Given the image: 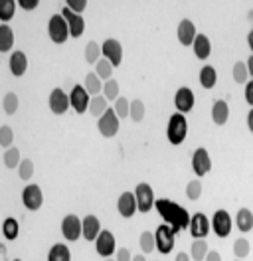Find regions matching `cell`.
<instances>
[{"label": "cell", "mask_w": 253, "mask_h": 261, "mask_svg": "<svg viewBox=\"0 0 253 261\" xmlns=\"http://www.w3.org/2000/svg\"><path fill=\"white\" fill-rule=\"evenodd\" d=\"M155 208L158 210V214L162 216V220L172 228L174 233H178L180 229H188L190 226V216L180 204H176L172 200H166V198H160L157 200Z\"/></svg>", "instance_id": "1"}, {"label": "cell", "mask_w": 253, "mask_h": 261, "mask_svg": "<svg viewBox=\"0 0 253 261\" xmlns=\"http://www.w3.org/2000/svg\"><path fill=\"white\" fill-rule=\"evenodd\" d=\"M188 135V119L186 115L182 113H174L168 119V125H166V137H168V143L170 145H182L184 139Z\"/></svg>", "instance_id": "2"}, {"label": "cell", "mask_w": 253, "mask_h": 261, "mask_svg": "<svg viewBox=\"0 0 253 261\" xmlns=\"http://www.w3.org/2000/svg\"><path fill=\"white\" fill-rule=\"evenodd\" d=\"M47 36L54 44H65L69 38V26L62 14H54L47 22Z\"/></svg>", "instance_id": "3"}, {"label": "cell", "mask_w": 253, "mask_h": 261, "mask_svg": "<svg viewBox=\"0 0 253 261\" xmlns=\"http://www.w3.org/2000/svg\"><path fill=\"white\" fill-rule=\"evenodd\" d=\"M119 125H121V119L117 117L115 109H107L103 117L97 119V129L105 139H113L119 133Z\"/></svg>", "instance_id": "4"}, {"label": "cell", "mask_w": 253, "mask_h": 261, "mask_svg": "<svg viewBox=\"0 0 253 261\" xmlns=\"http://www.w3.org/2000/svg\"><path fill=\"white\" fill-rule=\"evenodd\" d=\"M135 198H137L139 212H142V214L150 212V210L155 208V204H157V200H155V192H153L150 184H146V182H141V184L135 188Z\"/></svg>", "instance_id": "5"}, {"label": "cell", "mask_w": 253, "mask_h": 261, "mask_svg": "<svg viewBox=\"0 0 253 261\" xmlns=\"http://www.w3.org/2000/svg\"><path fill=\"white\" fill-rule=\"evenodd\" d=\"M62 233L67 242H78L79 236H83V222L75 214H67L62 220Z\"/></svg>", "instance_id": "6"}, {"label": "cell", "mask_w": 253, "mask_h": 261, "mask_svg": "<svg viewBox=\"0 0 253 261\" xmlns=\"http://www.w3.org/2000/svg\"><path fill=\"white\" fill-rule=\"evenodd\" d=\"M22 202H24V208L36 212L42 208L44 204V194H42V188L38 184H28L24 190H22Z\"/></svg>", "instance_id": "7"}, {"label": "cell", "mask_w": 253, "mask_h": 261, "mask_svg": "<svg viewBox=\"0 0 253 261\" xmlns=\"http://www.w3.org/2000/svg\"><path fill=\"white\" fill-rule=\"evenodd\" d=\"M188 229H190V236H192L194 240H206V236H208L210 229H212V224H210V220L206 218V214L196 212L190 218Z\"/></svg>", "instance_id": "8"}, {"label": "cell", "mask_w": 253, "mask_h": 261, "mask_svg": "<svg viewBox=\"0 0 253 261\" xmlns=\"http://www.w3.org/2000/svg\"><path fill=\"white\" fill-rule=\"evenodd\" d=\"M174 233L172 228L168 226V224H162V226H158L157 231H155V238H157V249L162 253V255H166V253H170L174 247Z\"/></svg>", "instance_id": "9"}, {"label": "cell", "mask_w": 253, "mask_h": 261, "mask_svg": "<svg viewBox=\"0 0 253 261\" xmlns=\"http://www.w3.org/2000/svg\"><path fill=\"white\" fill-rule=\"evenodd\" d=\"M95 251H97L101 257H105V259H109L111 255L117 251L115 236L111 233L109 229H103V231L99 233V238L95 240Z\"/></svg>", "instance_id": "10"}, {"label": "cell", "mask_w": 253, "mask_h": 261, "mask_svg": "<svg viewBox=\"0 0 253 261\" xmlns=\"http://www.w3.org/2000/svg\"><path fill=\"white\" fill-rule=\"evenodd\" d=\"M69 103H71L73 111L81 115V113H85V111H89L91 95L87 93V89H85L83 85H75V87L71 89V93H69Z\"/></svg>", "instance_id": "11"}, {"label": "cell", "mask_w": 253, "mask_h": 261, "mask_svg": "<svg viewBox=\"0 0 253 261\" xmlns=\"http://www.w3.org/2000/svg\"><path fill=\"white\" fill-rule=\"evenodd\" d=\"M101 49H103V58L109 60L113 67H119L121 62H123V46L119 40L115 38H107L103 44H101Z\"/></svg>", "instance_id": "12"}, {"label": "cell", "mask_w": 253, "mask_h": 261, "mask_svg": "<svg viewBox=\"0 0 253 261\" xmlns=\"http://www.w3.org/2000/svg\"><path fill=\"white\" fill-rule=\"evenodd\" d=\"M192 170H194V174L198 178L206 176L212 170V159H210V154H208L206 148L200 147L194 150V154H192Z\"/></svg>", "instance_id": "13"}, {"label": "cell", "mask_w": 253, "mask_h": 261, "mask_svg": "<svg viewBox=\"0 0 253 261\" xmlns=\"http://www.w3.org/2000/svg\"><path fill=\"white\" fill-rule=\"evenodd\" d=\"M212 229H214V233L218 236V238H227L230 233H232V216L225 212V210H218V212L214 214V218H212Z\"/></svg>", "instance_id": "14"}, {"label": "cell", "mask_w": 253, "mask_h": 261, "mask_svg": "<svg viewBox=\"0 0 253 261\" xmlns=\"http://www.w3.org/2000/svg\"><path fill=\"white\" fill-rule=\"evenodd\" d=\"M194 103H196V97H194V91L190 87H180L174 95V105L178 109V113L186 115L194 109Z\"/></svg>", "instance_id": "15"}, {"label": "cell", "mask_w": 253, "mask_h": 261, "mask_svg": "<svg viewBox=\"0 0 253 261\" xmlns=\"http://www.w3.org/2000/svg\"><path fill=\"white\" fill-rule=\"evenodd\" d=\"M49 109H52V113L54 115H63L69 107H71V103H69V95L60 89V87H56L52 93H49Z\"/></svg>", "instance_id": "16"}, {"label": "cell", "mask_w": 253, "mask_h": 261, "mask_svg": "<svg viewBox=\"0 0 253 261\" xmlns=\"http://www.w3.org/2000/svg\"><path fill=\"white\" fill-rule=\"evenodd\" d=\"M63 18H65V22H67V26H69V36L71 38H79V36H83L85 32V20L81 14H75V12H71L69 8H62V12H60Z\"/></svg>", "instance_id": "17"}, {"label": "cell", "mask_w": 253, "mask_h": 261, "mask_svg": "<svg viewBox=\"0 0 253 261\" xmlns=\"http://www.w3.org/2000/svg\"><path fill=\"white\" fill-rule=\"evenodd\" d=\"M176 36H178V42L182 44V46H192L194 44V40H196V24L190 20V18H184V20H180V24H178V30H176Z\"/></svg>", "instance_id": "18"}, {"label": "cell", "mask_w": 253, "mask_h": 261, "mask_svg": "<svg viewBox=\"0 0 253 261\" xmlns=\"http://www.w3.org/2000/svg\"><path fill=\"white\" fill-rule=\"evenodd\" d=\"M117 210L123 218H133L135 212L139 210L137 206V198H135V192H123L117 200Z\"/></svg>", "instance_id": "19"}, {"label": "cell", "mask_w": 253, "mask_h": 261, "mask_svg": "<svg viewBox=\"0 0 253 261\" xmlns=\"http://www.w3.org/2000/svg\"><path fill=\"white\" fill-rule=\"evenodd\" d=\"M81 222H83V236H81V238L87 240V242H95V240L99 238V233L103 231L99 218L93 216V214H89V216H85Z\"/></svg>", "instance_id": "20"}, {"label": "cell", "mask_w": 253, "mask_h": 261, "mask_svg": "<svg viewBox=\"0 0 253 261\" xmlns=\"http://www.w3.org/2000/svg\"><path fill=\"white\" fill-rule=\"evenodd\" d=\"M8 65H10V71L14 73L16 77H22V75L26 73V69H28V58H26V54L20 51V49L12 51Z\"/></svg>", "instance_id": "21"}, {"label": "cell", "mask_w": 253, "mask_h": 261, "mask_svg": "<svg viewBox=\"0 0 253 261\" xmlns=\"http://www.w3.org/2000/svg\"><path fill=\"white\" fill-rule=\"evenodd\" d=\"M192 49H194V54H196L198 60H208L210 54H212L210 38H208L206 34H198L196 40H194V44H192Z\"/></svg>", "instance_id": "22"}, {"label": "cell", "mask_w": 253, "mask_h": 261, "mask_svg": "<svg viewBox=\"0 0 253 261\" xmlns=\"http://www.w3.org/2000/svg\"><path fill=\"white\" fill-rule=\"evenodd\" d=\"M212 119L216 125H225L227 119H230V107L223 99H218L214 101V107H212Z\"/></svg>", "instance_id": "23"}, {"label": "cell", "mask_w": 253, "mask_h": 261, "mask_svg": "<svg viewBox=\"0 0 253 261\" xmlns=\"http://www.w3.org/2000/svg\"><path fill=\"white\" fill-rule=\"evenodd\" d=\"M103 83L105 82H103L97 73H87L83 87L87 89V93H89L91 97H97V95H103Z\"/></svg>", "instance_id": "24"}, {"label": "cell", "mask_w": 253, "mask_h": 261, "mask_svg": "<svg viewBox=\"0 0 253 261\" xmlns=\"http://www.w3.org/2000/svg\"><path fill=\"white\" fill-rule=\"evenodd\" d=\"M236 224H237V229L239 231H251L253 229V212L249 208H241V210H237V216H236Z\"/></svg>", "instance_id": "25"}, {"label": "cell", "mask_w": 253, "mask_h": 261, "mask_svg": "<svg viewBox=\"0 0 253 261\" xmlns=\"http://www.w3.org/2000/svg\"><path fill=\"white\" fill-rule=\"evenodd\" d=\"M14 46V32L8 24H2L0 26V51L2 54H8Z\"/></svg>", "instance_id": "26"}, {"label": "cell", "mask_w": 253, "mask_h": 261, "mask_svg": "<svg viewBox=\"0 0 253 261\" xmlns=\"http://www.w3.org/2000/svg\"><path fill=\"white\" fill-rule=\"evenodd\" d=\"M218 82V71H216V67H212V65H204L202 69H200V85L204 87V89H212L214 85Z\"/></svg>", "instance_id": "27"}, {"label": "cell", "mask_w": 253, "mask_h": 261, "mask_svg": "<svg viewBox=\"0 0 253 261\" xmlns=\"http://www.w3.org/2000/svg\"><path fill=\"white\" fill-rule=\"evenodd\" d=\"M47 261H71V253L67 249V245L54 244L49 253H47Z\"/></svg>", "instance_id": "28"}, {"label": "cell", "mask_w": 253, "mask_h": 261, "mask_svg": "<svg viewBox=\"0 0 253 261\" xmlns=\"http://www.w3.org/2000/svg\"><path fill=\"white\" fill-rule=\"evenodd\" d=\"M109 109V101L105 99V95H97V97H91V103H89V113L93 117H103L105 111Z\"/></svg>", "instance_id": "29"}, {"label": "cell", "mask_w": 253, "mask_h": 261, "mask_svg": "<svg viewBox=\"0 0 253 261\" xmlns=\"http://www.w3.org/2000/svg\"><path fill=\"white\" fill-rule=\"evenodd\" d=\"M113 64H111L109 60H105V58H101L97 64H95V73L103 80V82H109V80H113L111 75H113Z\"/></svg>", "instance_id": "30"}, {"label": "cell", "mask_w": 253, "mask_h": 261, "mask_svg": "<svg viewBox=\"0 0 253 261\" xmlns=\"http://www.w3.org/2000/svg\"><path fill=\"white\" fill-rule=\"evenodd\" d=\"M208 255V244L206 240H194V244L190 247V257L194 261H204Z\"/></svg>", "instance_id": "31"}, {"label": "cell", "mask_w": 253, "mask_h": 261, "mask_svg": "<svg viewBox=\"0 0 253 261\" xmlns=\"http://www.w3.org/2000/svg\"><path fill=\"white\" fill-rule=\"evenodd\" d=\"M139 244H141V249L144 255L146 253H153L157 249V238H155L153 231H142L141 238H139Z\"/></svg>", "instance_id": "32"}, {"label": "cell", "mask_w": 253, "mask_h": 261, "mask_svg": "<svg viewBox=\"0 0 253 261\" xmlns=\"http://www.w3.org/2000/svg\"><path fill=\"white\" fill-rule=\"evenodd\" d=\"M4 164L8 166V168H18L20 166V163L24 161L22 156H20V150H18V147H10L4 150Z\"/></svg>", "instance_id": "33"}, {"label": "cell", "mask_w": 253, "mask_h": 261, "mask_svg": "<svg viewBox=\"0 0 253 261\" xmlns=\"http://www.w3.org/2000/svg\"><path fill=\"white\" fill-rule=\"evenodd\" d=\"M101 58H103L101 46H99L97 42H89V44L85 46V60H87V64H97Z\"/></svg>", "instance_id": "34"}, {"label": "cell", "mask_w": 253, "mask_h": 261, "mask_svg": "<svg viewBox=\"0 0 253 261\" xmlns=\"http://www.w3.org/2000/svg\"><path fill=\"white\" fill-rule=\"evenodd\" d=\"M2 233H4V238L10 240V242L18 238L20 226H18V222H16L14 218H6V220H4V224H2Z\"/></svg>", "instance_id": "35"}, {"label": "cell", "mask_w": 253, "mask_h": 261, "mask_svg": "<svg viewBox=\"0 0 253 261\" xmlns=\"http://www.w3.org/2000/svg\"><path fill=\"white\" fill-rule=\"evenodd\" d=\"M232 75H234V82L236 83H247L249 80V71H247V64L245 62H237L232 69Z\"/></svg>", "instance_id": "36"}, {"label": "cell", "mask_w": 253, "mask_h": 261, "mask_svg": "<svg viewBox=\"0 0 253 261\" xmlns=\"http://www.w3.org/2000/svg\"><path fill=\"white\" fill-rule=\"evenodd\" d=\"M144 113H146L144 103H142L141 99H133V101H131V113H129V117H131L135 123H141L142 119H144Z\"/></svg>", "instance_id": "37"}, {"label": "cell", "mask_w": 253, "mask_h": 261, "mask_svg": "<svg viewBox=\"0 0 253 261\" xmlns=\"http://www.w3.org/2000/svg\"><path fill=\"white\" fill-rule=\"evenodd\" d=\"M16 12V2L14 0H2L0 2V20L2 22H10Z\"/></svg>", "instance_id": "38"}, {"label": "cell", "mask_w": 253, "mask_h": 261, "mask_svg": "<svg viewBox=\"0 0 253 261\" xmlns=\"http://www.w3.org/2000/svg\"><path fill=\"white\" fill-rule=\"evenodd\" d=\"M103 95L107 101H117L121 97L119 95V82L117 80H109V82L103 83Z\"/></svg>", "instance_id": "39"}, {"label": "cell", "mask_w": 253, "mask_h": 261, "mask_svg": "<svg viewBox=\"0 0 253 261\" xmlns=\"http://www.w3.org/2000/svg\"><path fill=\"white\" fill-rule=\"evenodd\" d=\"M234 255L236 259H245L249 255V242L245 238H239L234 242Z\"/></svg>", "instance_id": "40"}, {"label": "cell", "mask_w": 253, "mask_h": 261, "mask_svg": "<svg viewBox=\"0 0 253 261\" xmlns=\"http://www.w3.org/2000/svg\"><path fill=\"white\" fill-rule=\"evenodd\" d=\"M2 107H4L6 115H14L18 111V95L16 93H6L4 101H2Z\"/></svg>", "instance_id": "41"}, {"label": "cell", "mask_w": 253, "mask_h": 261, "mask_svg": "<svg viewBox=\"0 0 253 261\" xmlns=\"http://www.w3.org/2000/svg\"><path fill=\"white\" fill-rule=\"evenodd\" d=\"M115 113L119 119H127V115L131 113V101H127V97H119L115 101Z\"/></svg>", "instance_id": "42"}, {"label": "cell", "mask_w": 253, "mask_h": 261, "mask_svg": "<svg viewBox=\"0 0 253 261\" xmlns=\"http://www.w3.org/2000/svg\"><path fill=\"white\" fill-rule=\"evenodd\" d=\"M202 196V182L200 180H190L188 186H186V198L188 200H198Z\"/></svg>", "instance_id": "43"}, {"label": "cell", "mask_w": 253, "mask_h": 261, "mask_svg": "<svg viewBox=\"0 0 253 261\" xmlns=\"http://www.w3.org/2000/svg\"><path fill=\"white\" fill-rule=\"evenodd\" d=\"M18 176L22 180H30L34 176V163H32L30 159H24L20 166H18Z\"/></svg>", "instance_id": "44"}, {"label": "cell", "mask_w": 253, "mask_h": 261, "mask_svg": "<svg viewBox=\"0 0 253 261\" xmlns=\"http://www.w3.org/2000/svg\"><path fill=\"white\" fill-rule=\"evenodd\" d=\"M12 141H14V130L10 129L8 125L0 127V145L4 148H10L12 147Z\"/></svg>", "instance_id": "45"}, {"label": "cell", "mask_w": 253, "mask_h": 261, "mask_svg": "<svg viewBox=\"0 0 253 261\" xmlns=\"http://www.w3.org/2000/svg\"><path fill=\"white\" fill-rule=\"evenodd\" d=\"M65 8H69V10L75 12V14H81V12L87 8V2H85V0H67V2H65Z\"/></svg>", "instance_id": "46"}, {"label": "cell", "mask_w": 253, "mask_h": 261, "mask_svg": "<svg viewBox=\"0 0 253 261\" xmlns=\"http://www.w3.org/2000/svg\"><path fill=\"white\" fill-rule=\"evenodd\" d=\"M115 261H133V255H131V251H129L127 247H121V249H117Z\"/></svg>", "instance_id": "47"}, {"label": "cell", "mask_w": 253, "mask_h": 261, "mask_svg": "<svg viewBox=\"0 0 253 261\" xmlns=\"http://www.w3.org/2000/svg\"><path fill=\"white\" fill-rule=\"evenodd\" d=\"M18 6L24 10H34L38 6V0H18Z\"/></svg>", "instance_id": "48"}, {"label": "cell", "mask_w": 253, "mask_h": 261, "mask_svg": "<svg viewBox=\"0 0 253 261\" xmlns=\"http://www.w3.org/2000/svg\"><path fill=\"white\" fill-rule=\"evenodd\" d=\"M245 101L253 107V80L245 83Z\"/></svg>", "instance_id": "49"}, {"label": "cell", "mask_w": 253, "mask_h": 261, "mask_svg": "<svg viewBox=\"0 0 253 261\" xmlns=\"http://www.w3.org/2000/svg\"><path fill=\"white\" fill-rule=\"evenodd\" d=\"M204 261H221V255L218 251H208V255H206Z\"/></svg>", "instance_id": "50"}, {"label": "cell", "mask_w": 253, "mask_h": 261, "mask_svg": "<svg viewBox=\"0 0 253 261\" xmlns=\"http://www.w3.org/2000/svg\"><path fill=\"white\" fill-rule=\"evenodd\" d=\"M247 129L253 133V107H251V111L247 113Z\"/></svg>", "instance_id": "51"}, {"label": "cell", "mask_w": 253, "mask_h": 261, "mask_svg": "<svg viewBox=\"0 0 253 261\" xmlns=\"http://www.w3.org/2000/svg\"><path fill=\"white\" fill-rule=\"evenodd\" d=\"M176 261H190V255L188 253H184V251H180V253L176 255Z\"/></svg>", "instance_id": "52"}, {"label": "cell", "mask_w": 253, "mask_h": 261, "mask_svg": "<svg viewBox=\"0 0 253 261\" xmlns=\"http://www.w3.org/2000/svg\"><path fill=\"white\" fill-rule=\"evenodd\" d=\"M245 64H247V71H249V77H253V56H249V60H247Z\"/></svg>", "instance_id": "53"}, {"label": "cell", "mask_w": 253, "mask_h": 261, "mask_svg": "<svg viewBox=\"0 0 253 261\" xmlns=\"http://www.w3.org/2000/svg\"><path fill=\"white\" fill-rule=\"evenodd\" d=\"M247 44H249V49L253 51V30L249 34H247Z\"/></svg>", "instance_id": "54"}, {"label": "cell", "mask_w": 253, "mask_h": 261, "mask_svg": "<svg viewBox=\"0 0 253 261\" xmlns=\"http://www.w3.org/2000/svg\"><path fill=\"white\" fill-rule=\"evenodd\" d=\"M133 261H146V259H144V253H141V255H135V257H133Z\"/></svg>", "instance_id": "55"}, {"label": "cell", "mask_w": 253, "mask_h": 261, "mask_svg": "<svg viewBox=\"0 0 253 261\" xmlns=\"http://www.w3.org/2000/svg\"><path fill=\"white\" fill-rule=\"evenodd\" d=\"M107 261H113V259H111V257H109V259H107Z\"/></svg>", "instance_id": "56"}, {"label": "cell", "mask_w": 253, "mask_h": 261, "mask_svg": "<svg viewBox=\"0 0 253 261\" xmlns=\"http://www.w3.org/2000/svg\"><path fill=\"white\" fill-rule=\"evenodd\" d=\"M14 261H22V259H14Z\"/></svg>", "instance_id": "57"}, {"label": "cell", "mask_w": 253, "mask_h": 261, "mask_svg": "<svg viewBox=\"0 0 253 261\" xmlns=\"http://www.w3.org/2000/svg\"><path fill=\"white\" fill-rule=\"evenodd\" d=\"M236 261H241V259H236Z\"/></svg>", "instance_id": "58"}]
</instances>
